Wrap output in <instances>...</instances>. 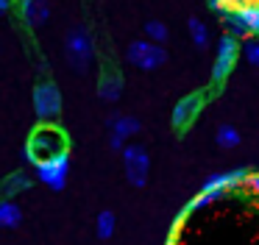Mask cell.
<instances>
[{
	"instance_id": "6da1fadb",
	"label": "cell",
	"mask_w": 259,
	"mask_h": 245,
	"mask_svg": "<svg viewBox=\"0 0 259 245\" xmlns=\"http://www.w3.org/2000/svg\"><path fill=\"white\" fill-rule=\"evenodd\" d=\"M67 150H70V145H67V137H64L62 128L51 126V123H42V126L34 128V134L28 137V145H25V150H23V159L28 161L31 167H36L42 159L67 153Z\"/></svg>"
},
{
	"instance_id": "7a4b0ae2",
	"label": "cell",
	"mask_w": 259,
	"mask_h": 245,
	"mask_svg": "<svg viewBox=\"0 0 259 245\" xmlns=\"http://www.w3.org/2000/svg\"><path fill=\"white\" fill-rule=\"evenodd\" d=\"M64 56H67L70 67L75 72H87L92 56H95V45H92V36L84 25H75L67 33V39H64Z\"/></svg>"
},
{
	"instance_id": "3957f363",
	"label": "cell",
	"mask_w": 259,
	"mask_h": 245,
	"mask_svg": "<svg viewBox=\"0 0 259 245\" xmlns=\"http://www.w3.org/2000/svg\"><path fill=\"white\" fill-rule=\"evenodd\" d=\"M34 173L48 189L62 192L67 187V176H70V150L67 153H59V156H51V159H42L34 167Z\"/></svg>"
},
{
	"instance_id": "277c9868",
	"label": "cell",
	"mask_w": 259,
	"mask_h": 245,
	"mask_svg": "<svg viewBox=\"0 0 259 245\" xmlns=\"http://www.w3.org/2000/svg\"><path fill=\"white\" fill-rule=\"evenodd\" d=\"M123 167L131 187H145L151 173V156L142 145H125L123 148Z\"/></svg>"
},
{
	"instance_id": "5b68a950",
	"label": "cell",
	"mask_w": 259,
	"mask_h": 245,
	"mask_svg": "<svg viewBox=\"0 0 259 245\" xmlns=\"http://www.w3.org/2000/svg\"><path fill=\"white\" fill-rule=\"evenodd\" d=\"M34 111L42 123H51L62 111V92L53 81H39L34 89Z\"/></svg>"
},
{
	"instance_id": "8992f818",
	"label": "cell",
	"mask_w": 259,
	"mask_h": 245,
	"mask_svg": "<svg viewBox=\"0 0 259 245\" xmlns=\"http://www.w3.org/2000/svg\"><path fill=\"white\" fill-rule=\"evenodd\" d=\"M128 61L140 70H159V67L167 61V50L162 45H153L148 39H137V42L128 45Z\"/></svg>"
},
{
	"instance_id": "52a82bcc",
	"label": "cell",
	"mask_w": 259,
	"mask_h": 245,
	"mask_svg": "<svg viewBox=\"0 0 259 245\" xmlns=\"http://www.w3.org/2000/svg\"><path fill=\"white\" fill-rule=\"evenodd\" d=\"M237 56H240V42L234 36L226 33L218 45V53H214V64H212V84H223L231 75L237 64Z\"/></svg>"
},
{
	"instance_id": "ba28073f",
	"label": "cell",
	"mask_w": 259,
	"mask_h": 245,
	"mask_svg": "<svg viewBox=\"0 0 259 245\" xmlns=\"http://www.w3.org/2000/svg\"><path fill=\"white\" fill-rule=\"evenodd\" d=\"M140 120L131 114H114L109 120V148L112 150H123L125 148V139L140 134Z\"/></svg>"
},
{
	"instance_id": "9c48e42d",
	"label": "cell",
	"mask_w": 259,
	"mask_h": 245,
	"mask_svg": "<svg viewBox=\"0 0 259 245\" xmlns=\"http://www.w3.org/2000/svg\"><path fill=\"white\" fill-rule=\"evenodd\" d=\"M203 109V95H187V98H181L179 103H176L173 109V126L179 128V131H184V128H190V123L198 117V111Z\"/></svg>"
},
{
	"instance_id": "30bf717a",
	"label": "cell",
	"mask_w": 259,
	"mask_h": 245,
	"mask_svg": "<svg viewBox=\"0 0 259 245\" xmlns=\"http://www.w3.org/2000/svg\"><path fill=\"white\" fill-rule=\"evenodd\" d=\"M20 20L28 28H39L51 20V6L48 0H20Z\"/></svg>"
},
{
	"instance_id": "8fae6325",
	"label": "cell",
	"mask_w": 259,
	"mask_h": 245,
	"mask_svg": "<svg viewBox=\"0 0 259 245\" xmlns=\"http://www.w3.org/2000/svg\"><path fill=\"white\" fill-rule=\"evenodd\" d=\"M98 95H101V100H106V103L120 100V95H123V75L114 72V70H106L98 78Z\"/></svg>"
},
{
	"instance_id": "7c38bea8",
	"label": "cell",
	"mask_w": 259,
	"mask_h": 245,
	"mask_svg": "<svg viewBox=\"0 0 259 245\" xmlns=\"http://www.w3.org/2000/svg\"><path fill=\"white\" fill-rule=\"evenodd\" d=\"M31 184H34V178H31L25 170H17V173H12L9 178L0 181V195H3V200H12V198H17L20 192L31 189Z\"/></svg>"
},
{
	"instance_id": "4fadbf2b",
	"label": "cell",
	"mask_w": 259,
	"mask_h": 245,
	"mask_svg": "<svg viewBox=\"0 0 259 245\" xmlns=\"http://www.w3.org/2000/svg\"><path fill=\"white\" fill-rule=\"evenodd\" d=\"M23 220V209L14 200H0V228H14Z\"/></svg>"
},
{
	"instance_id": "5bb4252c",
	"label": "cell",
	"mask_w": 259,
	"mask_h": 245,
	"mask_svg": "<svg viewBox=\"0 0 259 245\" xmlns=\"http://www.w3.org/2000/svg\"><path fill=\"white\" fill-rule=\"evenodd\" d=\"M187 31H190V39H192V45H195L198 50H206L209 48V28L203 25L198 17H192V20L187 22Z\"/></svg>"
},
{
	"instance_id": "9a60e30c",
	"label": "cell",
	"mask_w": 259,
	"mask_h": 245,
	"mask_svg": "<svg viewBox=\"0 0 259 245\" xmlns=\"http://www.w3.org/2000/svg\"><path fill=\"white\" fill-rule=\"evenodd\" d=\"M114 226H117V217H114V212L103 209L101 215H98V220H95V231H98V237H101V239H109V237L114 234Z\"/></svg>"
},
{
	"instance_id": "2e32d148",
	"label": "cell",
	"mask_w": 259,
	"mask_h": 245,
	"mask_svg": "<svg viewBox=\"0 0 259 245\" xmlns=\"http://www.w3.org/2000/svg\"><path fill=\"white\" fill-rule=\"evenodd\" d=\"M145 36H148V42H153V45H162V42H167L170 31H167V25H164V22H159V20H151V22H145Z\"/></svg>"
},
{
	"instance_id": "e0dca14e",
	"label": "cell",
	"mask_w": 259,
	"mask_h": 245,
	"mask_svg": "<svg viewBox=\"0 0 259 245\" xmlns=\"http://www.w3.org/2000/svg\"><path fill=\"white\" fill-rule=\"evenodd\" d=\"M214 139H218L220 148H237L242 137H240V131H237L234 126H220L218 134H214Z\"/></svg>"
},
{
	"instance_id": "ac0fdd59",
	"label": "cell",
	"mask_w": 259,
	"mask_h": 245,
	"mask_svg": "<svg viewBox=\"0 0 259 245\" xmlns=\"http://www.w3.org/2000/svg\"><path fill=\"white\" fill-rule=\"evenodd\" d=\"M245 59L251 61V64H259V39H251V42L245 45Z\"/></svg>"
},
{
	"instance_id": "d6986e66",
	"label": "cell",
	"mask_w": 259,
	"mask_h": 245,
	"mask_svg": "<svg viewBox=\"0 0 259 245\" xmlns=\"http://www.w3.org/2000/svg\"><path fill=\"white\" fill-rule=\"evenodd\" d=\"M9 9H12V0H0V14H6Z\"/></svg>"
}]
</instances>
